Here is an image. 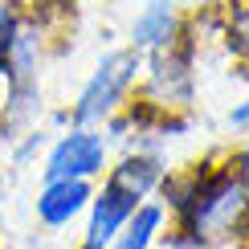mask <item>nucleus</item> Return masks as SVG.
<instances>
[{
	"mask_svg": "<svg viewBox=\"0 0 249 249\" xmlns=\"http://www.w3.org/2000/svg\"><path fill=\"white\" fill-rule=\"evenodd\" d=\"M163 200L180 221V233H188L192 245L229 241L249 221V180L237 176V168H213L196 172L188 180L163 176Z\"/></svg>",
	"mask_w": 249,
	"mask_h": 249,
	"instance_id": "nucleus-1",
	"label": "nucleus"
},
{
	"mask_svg": "<svg viewBox=\"0 0 249 249\" xmlns=\"http://www.w3.org/2000/svg\"><path fill=\"white\" fill-rule=\"evenodd\" d=\"M143 74V53L135 49H110L94 61L90 78L82 82L78 90V102H74V123L78 127H102L127 107L131 98V86L139 82Z\"/></svg>",
	"mask_w": 249,
	"mask_h": 249,
	"instance_id": "nucleus-2",
	"label": "nucleus"
},
{
	"mask_svg": "<svg viewBox=\"0 0 249 249\" xmlns=\"http://www.w3.org/2000/svg\"><path fill=\"white\" fill-rule=\"evenodd\" d=\"M107 172V135L102 127H70L49 147L41 180H98Z\"/></svg>",
	"mask_w": 249,
	"mask_h": 249,
	"instance_id": "nucleus-3",
	"label": "nucleus"
},
{
	"mask_svg": "<svg viewBox=\"0 0 249 249\" xmlns=\"http://www.w3.org/2000/svg\"><path fill=\"white\" fill-rule=\"evenodd\" d=\"M143 204L139 192H131L127 184H119L115 176L102 180V188H94V200L86 209V229H82V249H107L123 233V225L131 221V213Z\"/></svg>",
	"mask_w": 249,
	"mask_h": 249,
	"instance_id": "nucleus-4",
	"label": "nucleus"
},
{
	"mask_svg": "<svg viewBox=\"0 0 249 249\" xmlns=\"http://www.w3.org/2000/svg\"><path fill=\"white\" fill-rule=\"evenodd\" d=\"M143 74H147V98L160 107H184L192 98V45L176 41L160 53L143 57Z\"/></svg>",
	"mask_w": 249,
	"mask_h": 249,
	"instance_id": "nucleus-5",
	"label": "nucleus"
},
{
	"mask_svg": "<svg viewBox=\"0 0 249 249\" xmlns=\"http://www.w3.org/2000/svg\"><path fill=\"white\" fill-rule=\"evenodd\" d=\"M184 37V17L176 0H147L131 20V49L143 57L160 53Z\"/></svg>",
	"mask_w": 249,
	"mask_h": 249,
	"instance_id": "nucleus-6",
	"label": "nucleus"
},
{
	"mask_svg": "<svg viewBox=\"0 0 249 249\" xmlns=\"http://www.w3.org/2000/svg\"><path fill=\"white\" fill-rule=\"evenodd\" d=\"M94 200V180H45L37 192V221L45 229H66L78 216H86Z\"/></svg>",
	"mask_w": 249,
	"mask_h": 249,
	"instance_id": "nucleus-7",
	"label": "nucleus"
},
{
	"mask_svg": "<svg viewBox=\"0 0 249 249\" xmlns=\"http://www.w3.org/2000/svg\"><path fill=\"white\" fill-rule=\"evenodd\" d=\"M37 74H41V37L33 33V25L25 20L20 37L13 41V53L4 66V82L13 90V102H20L29 90H37Z\"/></svg>",
	"mask_w": 249,
	"mask_h": 249,
	"instance_id": "nucleus-8",
	"label": "nucleus"
},
{
	"mask_svg": "<svg viewBox=\"0 0 249 249\" xmlns=\"http://www.w3.org/2000/svg\"><path fill=\"white\" fill-rule=\"evenodd\" d=\"M107 176H115L119 184H127L131 192H139L143 200L163 184V176H168V168H163L155 155L147 151H135V155H123V160L115 163V168H107Z\"/></svg>",
	"mask_w": 249,
	"mask_h": 249,
	"instance_id": "nucleus-9",
	"label": "nucleus"
},
{
	"mask_svg": "<svg viewBox=\"0 0 249 249\" xmlns=\"http://www.w3.org/2000/svg\"><path fill=\"white\" fill-rule=\"evenodd\" d=\"M163 216H168V209H163V204L143 200L139 209L131 213V221L123 225V233H119L107 249H151L155 237H160V229H163Z\"/></svg>",
	"mask_w": 249,
	"mask_h": 249,
	"instance_id": "nucleus-10",
	"label": "nucleus"
},
{
	"mask_svg": "<svg viewBox=\"0 0 249 249\" xmlns=\"http://www.w3.org/2000/svg\"><path fill=\"white\" fill-rule=\"evenodd\" d=\"M20 29H25V8L17 0H0V78H4L8 53H13V41L20 37Z\"/></svg>",
	"mask_w": 249,
	"mask_h": 249,
	"instance_id": "nucleus-11",
	"label": "nucleus"
},
{
	"mask_svg": "<svg viewBox=\"0 0 249 249\" xmlns=\"http://www.w3.org/2000/svg\"><path fill=\"white\" fill-rule=\"evenodd\" d=\"M225 37H229V49L233 57L245 66L249 74V0H241V4L229 13V25H225Z\"/></svg>",
	"mask_w": 249,
	"mask_h": 249,
	"instance_id": "nucleus-12",
	"label": "nucleus"
},
{
	"mask_svg": "<svg viewBox=\"0 0 249 249\" xmlns=\"http://www.w3.org/2000/svg\"><path fill=\"white\" fill-rule=\"evenodd\" d=\"M229 123H233L237 131H249V98H245V102H237V107L229 110Z\"/></svg>",
	"mask_w": 249,
	"mask_h": 249,
	"instance_id": "nucleus-13",
	"label": "nucleus"
},
{
	"mask_svg": "<svg viewBox=\"0 0 249 249\" xmlns=\"http://www.w3.org/2000/svg\"><path fill=\"white\" fill-rule=\"evenodd\" d=\"M233 168H237V176H245V180H249V143L233 155Z\"/></svg>",
	"mask_w": 249,
	"mask_h": 249,
	"instance_id": "nucleus-14",
	"label": "nucleus"
},
{
	"mask_svg": "<svg viewBox=\"0 0 249 249\" xmlns=\"http://www.w3.org/2000/svg\"><path fill=\"white\" fill-rule=\"evenodd\" d=\"M221 249H249V245H241V241H225Z\"/></svg>",
	"mask_w": 249,
	"mask_h": 249,
	"instance_id": "nucleus-15",
	"label": "nucleus"
}]
</instances>
